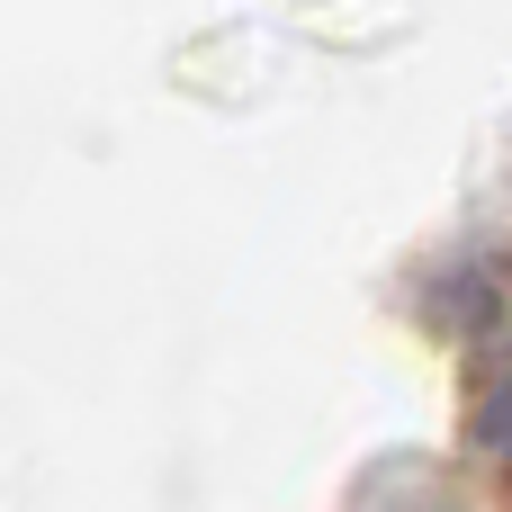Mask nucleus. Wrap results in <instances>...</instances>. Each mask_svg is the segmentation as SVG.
<instances>
[{"mask_svg":"<svg viewBox=\"0 0 512 512\" xmlns=\"http://www.w3.org/2000/svg\"><path fill=\"white\" fill-rule=\"evenodd\" d=\"M477 441L512 468V378H504V387H486V405H477Z\"/></svg>","mask_w":512,"mask_h":512,"instance_id":"obj_1","label":"nucleus"}]
</instances>
